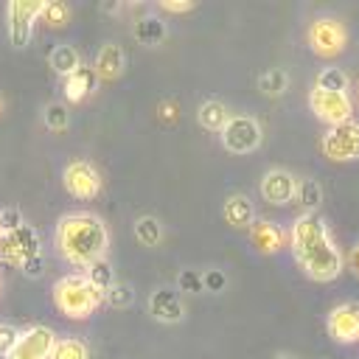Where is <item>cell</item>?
I'll use <instances>...</instances> for the list:
<instances>
[{"mask_svg": "<svg viewBox=\"0 0 359 359\" xmlns=\"http://www.w3.org/2000/svg\"><path fill=\"white\" fill-rule=\"evenodd\" d=\"M286 241H289L292 255H294V261L306 278H311L317 283H328V280L339 278L345 258H342V252H339L323 216L303 210L292 222Z\"/></svg>", "mask_w": 359, "mask_h": 359, "instance_id": "6da1fadb", "label": "cell"}, {"mask_svg": "<svg viewBox=\"0 0 359 359\" xmlns=\"http://www.w3.org/2000/svg\"><path fill=\"white\" fill-rule=\"evenodd\" d=\"M53 241L59 255L73 266H87L107 255L109 250V233L101 216L90 210H70L56 222Z\"/></svg>", "mask_w": 359, "mask_h": 359, "instance_id": "7a4b0ae2", "label": "cell"}, {"mask_svg": "<svg viewBox=\"0 0 359 359\" xmlns=\"http://www.w3.org/2000/svg\"><path fill=\"white\" fill-rule=\"evenodd\" d=\"M50 297H53L56 311H59L62 317H67V320H87V317L95 314L98 306L104 303V292L95 289L84 272L62 275V278L53 283Z\"/></svg>", "mask_w": 359, "mask_h": 359, "instance_id": "3957f363", "label": "cell"}, {"mask_svg": "<svg viewBox=\"0 0 359 359\" xmlns=\"http://www.w3.org/2000/svg\"><path fill=\"white\" fill-rule=\"evenodd\" d=\"M42 8H45V0H11L6 6V31L14 48H25L31 42L34 25L39 22Z\"/></svg>", "mask_w": 359, "mask_h": 359, "instance_id": "277c9868", "label": "cell"}, {"mask_svg": "<svg viewBox=\"0 0 359 359\" xmlns=\"http://www.w3.org/2000/svg\"><path fill=\"white\" fill-rule=\"evenodd\" d=\"M42 255V238L31 224H20L6 230V236L0 238V261L11 264V266H22L28 258Z\"/></svg>", "mask_w": 359, "mask_h": 359, "instance_id": "5b68a950", "label": "cell"}, {"mask_svg": "<svg viewBox=\"0 0 359 359\" xmlns=\"http://www.w3.org/2000/svg\"><path fill=\"white\" fill-rule=\"evenodd\" d=\"M320 151L331 163L359 160V121H345L339 126H328L320 140Z\"/></svg>", "mask_w": 359, "mask_h": 359, "instance_id": "8992f818", "label": "cell"}, {"mask_svg": "<svg viewBox=\"0 0 359 359\" xmlns=\"http://www.w3.org/2000/svg\"><path fill=\"white\" fill-rule=\"evenodd\" d=\"M306 42L309 48L323 56V59H331V56H339L348 45V34H345V25L334 17H317L309 31H306Z\"/></svg>", "mask_w": 359, "mask_h": 359, "instance_id": "52a82bcc", "label": "cell"}, {"mask_svg": "<svg viewBox=\"0 0 359 359\" xmlns=\"http://www.w3.org/2000/svg\"><path fill=\"white\" fill-rule=\"evenodd\" d=\"M309 109L325 126H339L345 121H353V101L348 93H328V90L311 87L309 90Z\"/></svg>", "mask_w": 359, "mask_h": 359, "instance_id": "ba28073f", "label": "cell"}, {"mask_svg": "<svg viewBox=\"0 0 359 359\" xmlns=\"http://www.w3.org/2000/svg\"><path fill=\"white\" fill-rule=\"evenodd\" d=\"M219 135H222V146L230 154H250L261 146V137H264L261 123L252 115H230V121Z\"/></svg>", "mask_w": 359, "mask_h": 359, "instance_id": "9c48e42d", "label": "cell"}, {"mask_svg": "<svg viewBox=\"0 0 359 359\" xmlns=\"http://www.w3.org/2000/svg\"><path fill=\"white\" fill-rule=\"evenodd\" d=\"M101 174L98 168L90 163V160H70L65 168H62V185L70 196L81 199V202H90L101 194Z\"/></svg>", "mask_w": 359, "mask_h": 359, "instance_id": "30bf717a", "label": "cell"}, {"mask_svg": "<svg viewBox=\"0 0 359 359\" xmlns=\"http://www.w3.org/2000/svg\"><path fill=\"white\" fill-rule=\"evenodd\" d=\"M56 339L59 337H56V331L50 325L34 323V325L20 331V339H17L14 351L6 359H50Z\"/></svg>", "mask_w": 359, "mask_h": 359, "instance_id": "8fae6325", "label": "cell"}, {"mask_svg": "<svg viewBox=\"0 0 359 359\" xmlns=\"http://www.w3.org/2000/svg\"><path fill=\"white\" fill-rule=\"evenodd\" d=\"M328 337L339 345H351L359 342V303H339L328 311L325 320Z\"/></svg>", "mask_w": 359, "mask_h": 359, "instance_id": "7c38bea8", "label": "cell"}, {"mask_svg": "<svg viewBox=\"0 0 359 359\" xmlns=\"http://www.w3.org/2000/svg\"><path fill=\"white\" fill-rule=\"evenodd\" d=\"M297 194V177L286 168H269L261 177V196L269 205H289Z\"/></svg>", "mask_w": 359, "mask_h": 359, "instance_id": "4fadbf2b", "label": "cell"}, {"mask_svg": "<svg viewBox=\"0 0 359 359\" xmlns=\"http://www.w3.org/2000/svg\"><path fill=\"white\" fill-rule=\"evenodd\" d=\"M149 314L157 320V323H165V325H174V323H182L185 317V306L180 300V294L174 289H154L149 294Z\"/></svg>", "mask_w": 359, "mask_h": 359, "instance_id": "5bb4252c", "label": "cell"}, {"mask_svg": "<svg viewBox=\"0 0 359 359\" xmlns=\"http://www.w3.org/2000/svg\"><path fill=\"white\" fill-rule=\"evenodd\" d=\"M123 67H126V53H123V48H121L118 42H104V45L98 48L95 59H93V70H95L98 81H115V79H121Z\"/></svg>", "mask_w": 359, "mask_h": 359, "instance_id": "9a60e30c", "label": "cell"}, {"mask_svg": "<svg viewBox=\"0 0 359 359\" xmlns=\"http://www.w3.org/2000/svg\"><path fill=\"white\" fill-rule=\"evenodd\" d=\"M250 238L258 247V252H264V255H275L286 247V233L280 230V224H275L269 219H258V216L250 224Z\"/></svg>", "mask_w": 359, "mask_h": 359, "instance_id": "2e32d148", "label": "cell"}, {"mask_svg": "<svg viewBox=\"0 0 359 359\" xmlns=\"http://www.w3.org/2000/svg\"><path fill=\"white\" fill-rule=\"evenodd\" d=\"M95 84H98L95 70L90 65H81L79 70H73L70 76L62 79V95L67 104H81L87 95H93Z\"/></svg>", "mask_w": 359, "mask_h": 359, "instance_id": "e0dca14e", "label": "cell"}, {"mask_svg": "<svg viewBox=\"0 0 359 359\" xmlns=\"http://www.w3.org/2000/svg\"><path fill=\"white\" fill-rule=\"evenodd\" d=\"M222 216H224V222H227L233 230H250V224L255 222L252 199L244 196V194L227 196V199H224V208H222Z\"/></svg>", "mask_w": 359, "mask_h": 359, "instance_id": "ac0fdd59", "label": "cell"}, {"mask_svg": "<svg viewBox=\"0 0 359 359\" xmlns=\"http://www.w3.org/2000/svg\"><path fill=\"white\" fill-rule=\"evenodd\" d=\"M132 34H135V39H137L140 45H146V48H154V45H160V42L168 36V25H165V20H160V17H154V14H146V17L135 20V28H132Z\"/></svg>", "mask_w": 359, "mask_h": 359, "instance_id": "d6986e66", "label": "cell"}, {"mask_svg": "<svg viewBox=\"0 0 359 359\" xmlns=\"http://www.w3.org/2000/svg\"><path fill=\"white\" fill-rule=\"evenodd\" d=\"M50 67H53V73H59L62 79L65 76H70L73 70H79L81 67V53L73 48V45H67V42H62V45H56L53 50H50Z\"/></svg>", "mask_w": 359, "mask_h": 359, "instance_id": "ffe728a7", "label": "cell"}, {"mask_svg": "<svg viewBox=\"0 0 359 359\" xmlns=\"http://www.w3.org/2000/svg\"><path fill=\"white\" fill-rule=\"evenodd\" d=\"M196 121L205 126V129H210V132H222L224 129V123L230 121V109L222 104V101H205V104H199V109H196Z\"/></svg>", "mask_w": 359, "mask_h": 359, "instance_id": "44dd1931", "label": "cell"}, {"mask_svg": "<svg viewBox=\"0 0 359 359\" xmlns=\"http://www.w3.org/2000/svg\"><path fill=\"white\" fill-rule=\"evenodd\" d=\"M258 90H261L264 95H269V98L283 95V93L289 90V73H286L283 67H269V70H264V73L258 76Z\"/></svg>", "mask_w": 359, "mask_h": 359, "instance_id": "7402d4cb", "label": "cell"}, {"mask_svg": "<svg viewBox=\"0 0 359 359\" xmlns=\"http://www.w3.org/2000/svg\"><path fill=\"white\" fill-rule=\"evenodd\" d=\"M39 22L45 28H65L70 22V6L65 0H45V8L39 14Z\"/></svg>", "mask_w": 359, "mask_h": 359, "instance_id": "603a6c76", "label": "cell"}, {"mask_svg": "<svg viewBox=\"0 0 359 359\" xmlns=\"http://www.w3.org/2000/svg\"><path fill=\"white\" fill-rule=\"evenodd\" d=\"M135 238H137V244H143V247H157V244L163 241V224H160V219H154V216H140V219L135 222Z\"/></svg>", "mask_w": 359, "mask_h": 359, "instance_id": "cb8c5ba5", "label": "cell"}, {"mask_svg": "<svg viewBox=\"0 0 359 359\" xmlns=\"http://www.w3.org/2000/svg\"><path fill=\"white\" fill-rule=\"evenodd\" d=\"M84 275H87L90 283H93L95 289H101V292H107V289L115 283V269H112V264L107 261V255L98 258V261H93V264H87V266H84Z\"/></svg>", "mask_w": 359, "mask_h": 359, "instance_id": "d4e9b609", "label": "cell"}, {"mask_svg": "<svg viewBox=\"0 0 359 359\" xmlns=\"http://www.w3.org/2000/svg\"><path fill=\"white\" fill-rule=\"evenodd\" d=\"M294 199L306 208V213H317L320 202H323V188L317 180H297V194Z\"/></svg>", "mask_w": 359, "mask_h": 359, "instance_id": "484cf974", "label": "cell"}, {"mask_svg": "<svg viewBox=\"0 0 359 359\" xmlns=\"http://www.w3.org/2000/svg\"><path fill=\"white\" fill-rule=\"evenodd\" d=\"M50 359H90V348L79 337H62L56 339Z\"/></svg>", "mask_w": 359, "mask_h": 359, "instance_id": "4316f807", "label": "cell"}, {"mask_svg": "<svg viewBox=\"0 0 359 359\" xmlns=\"http://www.w3.org/2000/svg\"><path fill=\"white\" fill-rule=\"evenodd\" d=\"M314 87L328 90V93H348L351 79H348V73H345L342 67H325V70H320V76H317V84H314Z\"/></svg>", "mask_w": 359, "mask_h": 359, "instance_id": "83f0119b", "label": "cell"}, {"mask_svg": "<svg viewBox=\"0 0 359 359\" xmlns=\"http://www.w3.org/2000/svg\"><path fill=\"white\" fill-rule=\"evenodd\" d=\"M42 123H45V129H50V132H65V129L70 126L67 104H62V101L48 104V107L42 109Z\"/></svg>", "mask_w": 359, "mask_h": 359, "instance_id": "f1b7e54d", "label": "cell"}, {"mask_svg": "<svg viewBox=\"0 0 359 359\" xmlns=\"http://www.w3.org/2000/svg\"><path fill=\"white\" fill-rule=\"evenodd\" d=\"M104 303L112 306V309H126V306L135 303V289H132L129 283H123V280H115V283L104 292Z\"/></svg>", "mask_w": 359, "mask_h": 359, "instance_id": "f546056e", "label": "cell"}, {"mask_svg": "<svg viewBox=\"0 0 359 359\" xmlns=\"http://www.w3.org/2000/svg\"><path fill=\"white\" fill-rule=\"evenodd\" d=\"M177 286H180V292H188V294L205 292V286H202V272H196V269H182V272L177 275Z\"/></svg>", "mask_w": 359, "mask_h": 359, "instance_id": "4dcf8cb0", "label": "cell"}, {"mask_svg": "<svg viewBox=\"0 0 359 359\" xmlns=\"http://www.w3.org/2000/svg\"><path fill=\"white\" fill-rule=\"evenodd\" d=\"M17 339H20V328L11 325V323H0V356H3V359L14 351Z\"/></svg>", "mask_w": 359, "mask_h": 359, "instance_id": "1f68e13d", "label": "cell"}, {"mask_svg": "<svg viewBox=\"0 0 359 359\" xmlns=\"http://www.w3.org/2000/svg\"><path fill=\"white\" fill-rule=\"evenodd\" d=\"M202 286H205V292H222L227 286V278L219 269H208V272H202Z\"/></svg>", "mask_w": 359, "mask_h": 359, "instance_id": "d6a6232c", "label": "cell"}, {"mask_svg": "<svg viewBox=\"0 0 359 359\" xmlns=\"http://www.w3.org/2000/svg\"><path fill=\"white\" fill-rule=\"evenodd\" d=\"M157 8L171 11V14H185V11H194V8H196V3H191V0H180V3H174V0H160V3H157Z\"/></svg>", "mask_w": 359, "mask_h": 359, "instance_id": "836d02e7", "label": "cell"}, {"mask_svg": "<svg viewBox=\"0 0 359 359\" xmlns=\"http://www.w3.org/2000/svg\"><path fill=\"white\" fill-rule=\"evenodd\" d=\"M20 269H22V275H25V278H39V275H42V269H45V261H42V255H34V258H28Z\"/></svg>", "mask_w": 359, "mask_h": 359, "instance_id": "e575fe53", "label": "cell"}, {"mask_svg": "<svg viewBox=\"0 0 359 359\" xmlns=\"http://www.w3.org/2000/svg\"><path fill=\"white\" fill-rule=\"evenodd\" d=\"M0 219H3V227H6V230H11V227H20V224H22V216H20V210H17V208H6V210H0Z\"/></svg>", "mask_w": 359, "mask_h": 359, "instance_id": "d590c367", "label": "cell"}, {"mask_svg": "<svg viewBox=\"0 0 359 359\" xmlns=\"http://www.w3.org/2000/svg\"><path fill=\"white\" fill-rule=\"evenodd\" d=\"M345 264H348V269H351V272L359 278V241H356V244L348 250V255H345Z\"/></svg>", "mask_w": 359, "mask_h": 359, "instance_id": "8d00e7d4", "label": "cell"}, {"mask_svg": "<svg viewBox=\"0 0 359 359\" xmlns=\"http://www.w3.org/2000/svg\"><path fill=\"white\" fill-rule=\"evenodd\" d=\"M101 11H107V14L112 11V14H115V11H121V3H104V6H101Z\"/></svg>", "mask_w": 359, "mask_h": 359, "instance_id": "74e56055", "label": "cell"}, {"mask_svg": "<svg viewBox=\"0 0 359 359\" xmlns=\"http://www.w3.org/2000/svg\"><path fill=\"white\" fill-rule=\"evenodd\" d=\"M275 359H297V356H294V353H278Z\"/></svg>", "mask_w": 359, "mask_h": 359, "instance_id": "f35d334b", "label": "cell"}, {"mask_svg": "<svg viewBox=\"0 0 359 359\" xmlns=\"http://www.w3.org/2000/svg\"><path fill=\"white\" fill-rule=\"evenodd\" d=\"M3 109H6V101H3V95H0V115H3Z\"/></svg>", "mask_w": 359, "mask_h": 359, "instance_id": "ab89813d", "label": "cell"}, {"mask_svg": "<svg viewBox=\"0 0 359 359\" xmlns=\"http://www.w3.org/2000/svg\"><path fill=\"white\" fill-rule=\"evenodd\" d=\"M6 236V227H3V219H0V238Z\"/></svg>", "mask_w": 359, "mask_h": 359, "instance_id": "60d3db41", "label": "cell"}, {"mask_svg": "<svg viewBox=\"0 0 359 359\" xmlns=\"http://www.w3.org/2000/svg\"><path fill=\"white\" fill-rule=\"evenodd\" d=\"M0 294H3V278H0Z\"/></svg>", "mask_w": 359, "mask_h": 359, "instance_id": "b9f144b4", "label": "cell"}, {"mask_svg": "<svg viewBox=\"0 0 359 359\" xmlns=\"http://www.w3.org/2000/svg\"><path fill=\"white\" fill-rule=\"evenodd\" d=\"M356 90H359V84H356Z\"/></svg>", "mask_w": 359, "mask_h": 359, "instance_id": "7bdbcfd3", "label": "cell"}]
</instances>
